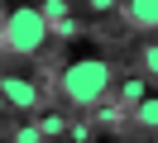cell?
Returning <instances> with one entry per match:
<instances>
[{"label":"cell","mask_w":158,"mask_h":143,"mask_svg":"<svg viewBox=\"0 0 158 143\" xmlns=\"http://www.w3.org/2000/svg\"><path fill=\"white\" fill-rule=\"evenodd\" d=\"M110 81H115V72H110V62H106V57H96V53H77L67 67H62L58 91H62V100H67V105L96 110V105L106 100Z\"/></svg>","instance_id":"1"},{"label":"cell","mask_w":158,"mask_h":143,"mask_svg":"<svg viewBox=\"0 0 158 143\" xmlns=\"http://www.w3.org/2000/svg\"><path fill=\"white\" fill-rule=\"evenodd\" d=\"M48 19H43L39 5H19L5 14V53H19V57H39L43 43H48Z\"/></svg>","instance_id":"2"},{"label":"cell","mask_w":158,"mask_h":143,"mask_svg":"<svg viewBox=\"0 0 158 143\" xmlns=\"http://www.w3.org/2000/svg\"><path fill=\"white\" fill-rule=\"evenodd\" d=\"M5 100L15 105V110H34V105H39V86L29 81V76H5Z\"/></svg>","instance_id":"3"},{"label":"cell","mask_w":158,"mask_h":143,"mask_svg":"<svg viewBox=\"0 0 158 143\" xmlns=\"http://www.w3.org/2000/svg\"><path fill=\"white\" fill-rule=\"evenodd\" d=\"M120 14L134 29H158V0H129V5H120Z\"/></svg>","instance_id":"4"},{"label":"cell","mask_w":158,"mask_h":143,"mask_svg":"<svg viewBox=\"0 0 158 143\" xmlns=\"http://www.w3.org/2000/svg\"><path fill=\"white\" fill-rule=\"evenodd\" d=\"M129 119H134V129H158V91L148 95L139 110H129Z\"/></svg>","instance_id":"5"},{"label":"cell","mask_w":158,"mask_h":143,"mask_svg":"<svg viewBox=\"0 0 158 143\" xmlns=\"http://www.w3.org/2000/svg\"><path fill=\"white\" fill-rule=\"evenodd\" d=\"M39 129H43V138H58V133L67 129V119H62V114H43V119H39Z\"/></svg>","instance_id":"6"},{"label":"cell","mask_w":158,"mask_h":143,"mask_svg":"<svg viewBox=\"0 0 158 143\" xmlns=\"http://www.w3.org/2000/svg\"><path fill=\"white\" fill-rule=\"evenodd\" d=\"M15 143H43V129H39V124H19Z\"/></svg>","instance_id":"7"},{"label":"cell","mask_w":158,"mask_h":143,"mask_svg":"<svg viewBox=\"0 0 158 143\" xmlns=\"http://www.w3.org/2000/svg\"><path fill=\"white\" fill-rule=\"evenodd\" d=\"M144 72L158 81V43H148V48H144Z\"/></svg>","instance_id":"8"}]
</instances>
